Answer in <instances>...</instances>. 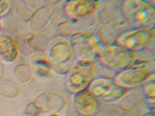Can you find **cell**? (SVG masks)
<instances>
[{
  "mask_svg": "<svg viewBox=\"0 0 155 116\" xmlns=\"http://www.w3.org/2000/svg\"><path fill=\"white\" fill-rule=\"evenodd\" d=\"M121 11L125 20L136 29H153L154 26V9L150 4L144 1H125L122 3Z\"/></svg>",
  "mask_w": 155,
  "mask_h": 116,
  "instance_id": "cell-1",
  "label": "cell"
},
{
  "mask_svg": "<svg viewBox=\"0 0 155 116\" xmlns=\"http://www.w3.org/2000/svg\"><path fill=\"white\" fill-rule=\"evenodd\" d=\"M98 58L106 67L113 70L123 71L130 69L137 58L135 52L116 45H107L99 52Z\"/></svg>",
  "mask_w": 155,
  "mask_h": 116,
  "instance_id": "cell-2",
  "label": "cell"
},
{
  "mask_svg": "<svg viewBox=\"0 0 155 116\" xmlns=\"http://www.w3.org/2000/svg\"><path fill=\"white\" fill-rule=\"evenodd\" d=\"M95 74V66L92 61L79 60L69 72L66 86L69 92L77 93L87 88Z\"/></svg>",
  "mask_w": 155,
  "mask_h": 116,
  "instance_id": "cell-3",
  "label": "cell"
},
{
  "mask_svg": "<svg viewBox=\"0 0 155 116\" xmlns=\"http://www.w3.org/2000/svg\"><path fill=\"white\" fill-rule=\"evenodd\" d=\"M87 89L97 101L107 103L120 101L127 93V90L118 86L112 79L107 77L93 78Z\"/></svg>",
  "mask_w": 155,
  "mask_h": 116,
  "instance_id": "cell-4",
  "label": "cell"
},
{
  "mask_svg": "<svg viewBox=\"0 0 155 116\" xmlns=\"http://www.w3.org/2000/svg\"><path fill=\"white\" fill-rule=\"evenodd\" d=\"M154 40V31L149 28H139L120 33L115 45L131 51L140 50L152 45Z\"/></svg>",
  "mask_w": 155,
  "mask_h": 116,
  "instance_id": "cell-5",
  "label": "cell"
},
{
  "mask_svg": "<svg viewBox=\"0 0 155 116\" xmlns=\"http://www.w3.org/2000/svg\"><path fill=\"white\" fill-rule=\"evenodd\" d=\"M69 44L78 58L84 61L93 62L98 57L101 50L95 37L85 31H78L72 35Z\"/></svg>",
  "mask_w": 155,
  "mask_h": 116,
  "instance_id": "cell-6",
  "label": "cell"
},
{
  "mask_svg": "<svg viewBox=\"0 0 155 116\" xmlns=\"http://www.w3.org/2000/svg\"><path fill=\"white\" fill-rule=\"evenodd\" d=\"M152 73L144 69L130 68L117 73L113 81L124 89H133L146 84Z\"/></svg>",
  "mask_w": 155,
  "mask_h": 116,
  "instance_id": "cell-7",
  "label": "cell"
},
{
  "mask_svg": "<svg viewBox=\"0 0 155 116\" xmlns=\"http://www.w3.org/2000/svg\"><path fill=\"white\" fill-rule=\"evenodd\" d=\"M98 7L97 1L93 0H73L65 3L64 12L69 18H86L95 13Z\"/></svg>",
  "mask_w": 155,
  "mask_h": 116,
  "instance_id": "cell-8",
  "label": "cell"
},
{
  "mask_svg": "<svg viewBox=\"0 0 155 116\" xmlns=\"http://www.w3.org/2000/svg\"><path fill=\"white\" fill-rule=\"evenodd\" d=\"M74 105L78 112L84 116L94 115L99 108L98 101L87 89L75 93Z\"/></svg>",
  "mask_w": 155,
  "mask_h": 116,
  "instance_id": "cell-9",
  "label": "cell"
},
{
  "mask_svg": "<svg viewBox=\"0 0 155 116\" xmlns=\"http://www.w3.org/2000/svg\"><path fill=\"white\" fill-rule=\"evenodd\" d=\"M18 48L15 40L8 35L0 36V60L12 63L18 58Z\"/></svg>",
  "mask_w": 155,
  "mask_h": 116,
  "instance_id": "cell-10",
  "label": "cell"
},
{
  "mask_svg": "<svg viewBox=\"0 0 155 116\" xmlns=\"http://www.w3.org/2000/svg\"><path fill=\"white\" fill-rule=\"evenodd\" d=\"M74 51L69 42L61 41L54 45L51 50V56L53 61L58 63H65L70 60Z\"/></svg>",
  "mask_w": 155,
  "mask_h": 116,
  "instance_id": "cell-11",
  "label": "cell"
},
{
  "mask_svg": "<svg viewBox=\"0 0 155 116\" xmlns=\"http://www.w3.org/2000/svg\"><path fill=\"white\" fill-rule=\"evenodd\" d=\"M143 93L147 98V101L154 100V82L153 81L147 82L143 90Z\"/></svg>",
  "mask_w": 155,
  "mask_h": 116,
  "instance_id": "cell-12",
  "label": "cell"
},
{
  "mask_svg": "<svg viewBox=\"0 0 155 116\" xmlns=\"http://www.w3.org/2000/svg\"><path fill=\"white\" fill-rule=\"evenodd\" d=\"M10 11V3L8 1L0 0V18L7 15Z\"/></svg>",
  "mask_w": 155,
  "mask_h": 116,
  "instance_id": "cell-13",
  "label": "cell"
},
{
  "mask_svg": "<svg viewBox=\"0 0 155 116\" xmlns=\"http://www.w3.org/2000/svg\"><path fill=\"white\" fill-rule=\"evenodd\" d=\"M20 116H35L34 114H31V113H23L22 114H21Z\"/></svg>",
  "mask_w": 155,
  "mask_h": 116,
  "instance_id": "cell-14",
  "label": "cell"
},
{
  "mask_svg": "<svg viewBox=\"0 0 155 116\" xmlns=\"http://www.w3.org/2000/svg\"><path fill=\"white\" fill-rule=\"evenodd\" d=\"M145 116H153V114H147Z\"/></svg>",
  "mask_w": 155,
  "mask_h": 116,
  "instance_id": "cell-15",
  "label": "cell"
},
{
  "mask_svg": "<svg viewBox=\"0 0 155 116\" xmlns=\"http://www.w3.org/2000/svg\"><path fill=\"white\" fill-rule=\"evenodd\" d=\"M1 69H2V65H1V63H0V72H1Z\"/></svg>",
  "mask_w": 155,
  "mask_h": 116,
  "instance_id": "cell-16",
  "label": "cell"
},
{
  "mask_svg": "<svg viewBox=\"0 0 155 116\" xmlns=\"http://www.w3.org/2000/svg\"><path fill=\"white\" fill-rule=\"evenodd\" d=\"M0 28H1V25H0Z\"/></svg>",
  "mask_w": 155,
  "mask_h": 116,
  "instance_id": "cell-17",
  "label": "cell"
}]
</instances>
